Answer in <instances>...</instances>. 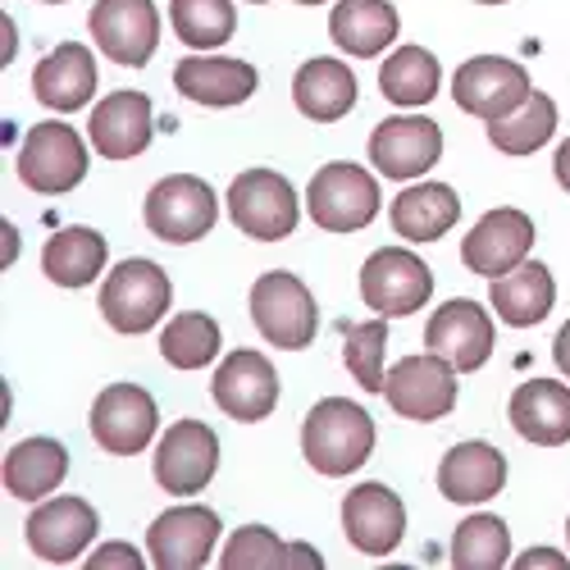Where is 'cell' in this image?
Segmentation results:
<instances>
[{"label": "cell", "mask_w": 570, "mask_h": 570, "mask_svg": "<svg viewBox=\"0 0 570 570\" xmlns=\"http://www.w3.org/2000/svg\"><path fill=\"white\" fill-rule=\"evenodd\" d=\"M306 210L328 233H356V228L374 224V215H379V183H374L370 169L334 160L311 178Z\"/></svg>", "instance_id": "obj_6"}, {"label": "cell", "mask_w": 570, "mask_h": 570, "mask_svg": "<svg viewBox=\"0 0 570 570\" xmlns=\"http://www.w3.org/2000/svg\"><path fill=\"white\" fill-rule=\"evenodd\" d=\"M384 347H389V320L384 315L370 320V324H352L347 328L343 361H347L352 379L365 393H384Z\"/></svg>", "instance_id": "obj_37"}, {"label": "cell", "mask_w": 570, "mask_h": 570, "mask_svg": "<svg viewBox=\"0 0 570 570\" xmlns=\"http://www.w3.org/2000/svg\"><path fill=\"white\" fill-rule=\"evenodd\" d=\"M14 252H19V237H14V224H6V265L14 261Z\"/></svg>", "instance_id": "obj_44"}, {"label": "cell", "mask_w": 570, "mask_h": 570, "mask_svg": "<svg viewBox=\"0 0 570 570\" xmlns=\"http://www.w3.org/2000/svg\"><path fill=\"white\" fill-rule=\"evenodd\" d=\"M210 393H215L224 415L256 424L278 406V370L261 352L237 347V352H228V361H219Z\"/></svg>", "instance_id": "obj_16"}, {"label": "cell", "mask_w": 570, "mask_h": 570, "mask_svg": "<svg viewBox=\"0 0 570 570\" xmlns=\"http://www.w3.org/2000/svg\"><path fill=\"white\" fill-rule=\"evenodd\" d=\"M160 424V406L141 384H110L97 402H91V439L115 456H137L151 448Z\"/></svg>", "instance_id": "obj_11"}, {"label": "cell", "mask_w": 570, "mask_h": 570, "mask_svg": "<svg viewBox=\"0 0 570 570\" xmlns=\"http://www.w3.org/2000/svg\"><path fill=\"white\" fill-rule=\"evenodd\" d=\"M219 439L206 420H178L156 443V484L174 498H193L215 480Z\"/></svg>", "instance_id": "obj_10"}, {"label": "cell", "mask_w": 570, "mask_h": 570, "mask_svg": "<svg viewBox=\"0 0 570 570\" xmlns=\"http://www.w3.org/2000/svg\"><path fill=\"white\" fill-rule=\"evenodd\" d=\"M552 132H557V106L548 91H530L511 115L489 119V141L502 156H534L539 147H548Z\"/></svg>", "instance_id": "obj_32"}, {"label": "cell", "mask_w": 570, "mask_h": 570, "mask_svg": "<svg viewBox=\"0 0 570 570\" xmlns=\"http://www.w3.org/2000/svg\"><path fill=\"white\" fill-rule=\"evenodd\" d=\"M14 60V28H10V19H6V65Z\"/></svg>", "instance_id": "obj_45"}, {"label": "cell", "mask_w": 570, "mask_h": 570, "mask_svg": "<svg viewBox=\"0 0 570 570\" xmlns=\"http://www.w3.org/2000/svg\"><path fill=\"white\" fill-rule=\"evenodd\" d=\"M511 430L539 448L570 443V389L557 379H530L511 393Z\"/></svg>", "instance_id": "obj_24"}, {"label": "cell", "mask_w": 570, "mask_h": 570, "mask_svg": "<svg viewBox=\"0 0 570 570\" xmlns=\"http://www.w3.org/2000/svg\"><path fill=\"white\" fill-rule=\"evenodd\" d=\"M480 6H507V0H480Z\"/></svg>", "instance_id": "obj_47"}, {"label": "cell", "mask_w": 570, "mask_h": 570, "mask_svg": "<svg viewBox=\"0 0 570 570\" xmlns=\"http://www.w3.org/2000/svg\"><path fill=\"white\" fill-rule=\"evenodd\" d=\"M570 570V561L557 552V548H530V552H520L515 557V570Z\"/></svg>", "instance_id": "obj_40"}, {"label": "cell", "mask_w": 570, "mask_h": 570, "mask_svg": "<svg viewBox=\"0 0 570 570\" xmlns=\"http://www.w3.org/2000/svg\"><path fill=\"white\" fill-rule=\"evenodd\" d=\"M456 374L443 356L424 352V356H406L384 374V397L402 420H443L456 406Z\"/></svg>", "instance_id": "obj_9"}, {"label": "cell", "mask_w": 570, "mask_h": 570, "mask_svg": "<svg viewBox=\"0 0 570 570\" xmlns=\"http://www.w3.org/2000/svg\"><path fill=\"white\" fill-rule=\"evenodd\" d=\"M530 91V73L507 56H474L452 73V101L474 119H502Z\"/></svg>", "instance_id": "obj_12"}, {"label": "cell", "mask_w": 570, "mask_h": 570, "mask_svg": "<svg viewBox=\"0 0 570 570\" xmlns=\"http://www.w3.org/2000/svg\"><path fill=\"white\" fill-rule=\"evenodd\" d=\"M552 361H557V370L570 379V320L561 324V334H557V343H552Z\"/></svg>", "instance_id": "obj_41"}, {"label": "cell", "mask_w": 570, "mask_h": 570, "mask_svg": "<svg viewBox=\"0 0 570 570\" xmlns=\"http://www.w3.org/2000/svg\"><path fill=\"white\" fill-rule=\"evenodd\" d=\"M374 420L370 411H361L347 397H324L306 411L302 424V452L311 461V470L338 480V474H356L370 452H374Z\"/></svg>", "instance_id": "obj_1"}, {"label": "cell", "mask_w": 570, "mask_h": 570, "mask_svg": "<svg viewBox=\"0 0 570 570\" xmlns=\"http://www.w3.org/2000/svg\"><path fill=\"white\" fill-rule=\"evenodd\" d=\"M215 215H219V202L210 193V183L193 174H169L147 193V228L174 247L206 237L215 228Z\"/></svg>", "instance_id": "obj_8"}, {"label": "cell", "mask_w": 570, "mask_h": 570, "mask_svg": "<svg viewBox=\"0 0 570 570\" xmlns=\"http://www.w3.org/2000/svg\"><path fill=\"white\" fill-rule=\"evenodd\" d=\"M461 219V197L448 183H415L393 202V228L406 243H439Z\"/></svg>", "instance_id": "obj_30"}, {"label": "cell", "mask_w": 570, "mask_h": 570, "mask_svg": "<svg viewBox=\"0 0 570 570\" xmlns=\"http://www.w3.org/2000/svg\"><path fill=\"white\" fill-rule=\"evenodd\" d=\"M160 356L174 370H206L219 356V324L206 311H183L165 324L160 334Z\"/></svg>", "instance_id": "obj_35"}, {"label": "cell", "mask_w": 570, "mask_h": 570, "mask_svg": "<svg viewBox=\"0 0 570 570\" xmlns=\"http://www.w3.org/2000/svg\"><path fill=\"white\" fill-rule=\"evenodd\" d=\"M456 570H502L511 561V534L498 515L480 511V515H465L456 534H452V557Z\"/></svg>", "instance_id": "obj_34"}, {"label": "cell", "mask_w": 570, "mask_h": 570, "mask_svg": "<svg viewBox=\"0 0 570 570\" xmlns=\"http://www.w3.org/2000/svg\"><path fill=\"white\" fill-rule=\"evenodd\" d=\"M552 174H557V183H561L566 193H570V137L561 141V147H557V156H552Z\"/></svg>", "instance_id": "obj_42"}, {"label": "cell", "mask_w": 570, "mask_h": 570, "mask_svg": "<svg viewBox=\"0 0 570 570\" xmlns=\"http://www.w3.org/2000/svg\"><path fill=\"white\" fill-rule=\"evenodd\" d=\"M6 489L19 502H46V493H56L69 474V452L56 439H23L6 456Z\"/></svg>", "instance_id": "obj_28"}, {"label": "cell", "mask_w": 570, "mask_h": 570, "mask_svg": "<svg viewBox=\"0 0 570 570\" xmlns=\"http://www.w3.org/2000/svg\"><path fill=\"white\" fill-rule=\"evenodd\" d=\"M46 6H65V0H46Z\"/></svg>", "instance_id": "obj_48"}, {"label": "cell", "mask_w": 570, "mask_h": 570, "mask_svg": "<svg viewBox=\"0 0 570 570\" xmlns=\"http://www.w3.org/2000/svg\"><path fill=\"white\" fill-rule=\"evenodd\" d=\"M252 320L256 328L283 352H302L311 347L315 328H320V311H315V297L311 288L288 274V269H269L256 278L252 288Z\"/></svg>", "instance_id": "obj_2"}, {"label": "cell", "mask_w": 570, "mask_h": 570, "mask_svg": "<svg viewBox=\"0 0 570 570\" xmlns=\"http://www.w3.org/2000/svg\"><path fill=\"white\" fill-rule=\"evenodd\" d=\"M293 101L306 119L334 124L356 106V73L334 56H315L293 78Z\"/></svg>", "instance_id": "obj_26"}, {"label": "cell", "mask_w": 570, "mask_h": 570, "mask_svg": "<svg viewBox=\"0 0 570 570\" xmlns=\"http://www.w3.org/2000/svg\"><path fill=\"white\" fill-rule=\"evenodd\" d=\"M430 297H434V274H430V265H424L415 252L379 247L361 265V302L374 315L402 320V315H415Z\"/></svg>", "instance_id": "obj_5"}, {"label": "cell", "mask_w": 570, "mask_h": 570, "mask_svg": "<svg viewBox=\"0 0 570 570\" xmlns=\"http://www.w3.org/2000/svg\"><path fill=\"white\" fill-rule=\"evenodd\" d=\"M493 311L515 324V328H534L548 320L552 302H557V283H552V269L539 265V261H520L515 269H507L502 278H493V293H489Z\"/></svg>", "instance_id": "obj_27"}, {"label": "cell", "mask_w": 570, "mask_h": 570, "mask_svg": "<svg viewBox=\"0 0 570 570\" xmlns=\"http://www.w3.org/2000/svg\"><path fill=\"white\" fill-rule=\"evenodd\" d=\"M439 156H443V132L434 119L393 115L370 132V160L393 183H411L420 174H430L439 165Z\"/></svg>", "instance_id": "obj_14"}, {"label": "cell", "mask_w": 570, "mask_h": 570, "mask_svg": "<svg viewBox=\"0 0 570 570\" xmlns=\"http://www.w3.org/2000/svg\"><path fill=\"white\" fill-rule=\"evenodd\" d=\"M507 484V461L493 443H456L439 465V489L448 502L480 507Z\"/></svg>", "instance_id": "obj_25"}, {"label": "cell", "mask_w": 570, "mask_h": 570, "mask_svg": "<svg viewBox=\"0 0 570 570\" xmlns=\"http://www.w3.org/2000/svg\"><path fill=\"white\" fill-rule=\"evenodd\" d=\"M174 87L187 101L224 110V106H243L252 91L261 87V73L247 60H224V56H187L174 69Z\"/></svg>", "instance_id": "obj_22"}, {"label": "cell", "mask_w": 570, "mask_h": 570, "mask_svg": "<svg viewBox=\"0 0 570 570\" xmlns=\"http://www.w3.org/2000/svg\"><path fill=\"white\" fill-rule=\"evenodd\" d=\"M424 347L434 356H443L452 370H480L493 356V320L480 302H443L430 324H424Z\"/></svg>", "instance_id": "obj_15"}, {"label": "cell", "mask_w": 570, "mask_h": 570, "mask_svg": "<svg viewBox=\"0 0 570 570\" xmlns=\"http://www.w3.org/2000/svg\"><path fill=\"white\" fill-rule=\"evenodd\" d=\"M91 41L115 65L141 69L160 46L156 0H97V10H91Z\"/></svg>", "instance_id": "obj_13"}, {"label": "cell", "mask_w": 570, "mask_h": 570, "mask_svg": "<svg viewBox=\"0 0 570 570\" xmlns=\"http://www.w3.org/2000/svg\"><path fill=\"white\" fill-rule=\"evenodd\" d=\"M343 534L365 557H389L406 539V507L384 484H356L343 498Z\"/></svg>", "instance_id": "obj_17"}, {"label": "cell", "mask_w": 570, "mask_h": 570, "mask_svg": "<svg viewBox=\"0 0 570 570\" xmlns=\"http://www.w3.org/2000/svg\"><path fill=\"white\" fill-rule=\"evenodd\" d=\"M32 91H37V101L46 110L73 115L97 97V60H91L87 46L65 41L32 69Z\"/></svg>", "instance_id": "obj_23"}, {"label": "cell", "mask_w": 570, "mask_h": 570, "mask_svg": "<svg viewBox=\"0 0 570 570\" xmlns=\"http://www.w3.org/2000/svg\"><path fill=\"white\" fill-rule=\"evenodd\" d=\"M97 511H91L82 498H51L41 502L32 515H28V548L32 557L51 561V566H69L82 557V548L97 539Z\"/></svg>", "instance_id": "obj_20"}, {"label": "cell", "mask_w": 570, "mask_h": 570, "mask_svg": "<svg viewBox=\"0 0 570 570\" xmlns=\"http://www.w3.org/2000/svg\"><path fill=\"white\" fill-rule=\"evenodd\" d=\"M293 561V543H283L274 530L265 525H247L237 530L219 557L224 570H283Z\"/></svg>", "instance_id": "obj_38"}, {"label": "cell", "mask_w": 570, "mask_h": 570, "mask_svg": "<svg viewBox=\"0 0 570 570\" xmlns=\"http://www.w3.org/2000/svg\"><path fill=\"white\" fill-rule=\"evenodd\" d=\"M439 82H443V69L439 60L424 51V46H402L384 60L379 69V91L393 101V106H430L439 97Z\"/></svg>", "instance_id": "obj_33"}, {"label": "cell", "mask_w": 570, "mask_h": 570, "mask_svg": "<svg viewBox=\"0 0 570 570\" xmlns=\"http://www.w3.org/2000/svg\"><path fill=\"white\" fill-rule=\"evenodd\" d=\"M288 566H306V570H320L324 561L315 557V548H306V543H293V561Z\"/></svg>", "instance_id": "obj_43"}, {"label": "cell", "mask_w": 570, "mask_h": 570, "mask_svg": "<svg viewBox=\"0 0 570 570\" xmlns=\"http://www.w3.org/2000/svg\"><path fill=\"white\" fill-rule=\"evenodd\" d=\"M19 178H23V187H32V193H41V197L73 193V187L87 178L82 137L60 119L37 124L19 147Z\"/></svg>", "instance_id": "obj_7"}, {"label": "cell", "mask_w": 570, "mask_h": 570, "mask_svg": "<svg viewBox=\"0 0 570 570\" xmlns=\"http://www.w3.org/2000/svg\"><path fill=\"white\" fill-rule=\"evenodd\" d=\"M169 19L183 46H197V51H210V46H224L237 28V10L228 0H169Z\"/></svg>", "instance_id": "obj_36"}, {"label": "cell", "mask_w": 570, "mask_h": 570, "mask_svg": "<svg viewBox=\"0 0 570 570\" xmlns=\"http://www.w3.org/2000/svg\"><path fill=\"white\" fill-rule=\"evenodd\" d=\"M228 215L256 243H278L288 237L302 219V202L293 193V183L274 169H247L237 174L228 187Z\"/></svg>", "instance_id": "obj_4"}, {"label": "cell", "mask_w": 570, "mask_h": 570, "mask_svg": "<svg viewBox=\"0 0 570 570\" xmlns=\"http://www.w3.org/2000/svg\"><path fill=\"white\" fill-rule=\"evenodd\" d=\"M566 539H570V520H566Z\"/></svg>", "instance_id": "obj_49"}, {"label": "cell", "mask_w": 570, "mask_h": 570, "mask_svg": "<svg viewBox=\"0 0 570 570\" xmlns=\"http://www.w3.org/2000/svg\"><path fill=\"white\" fill-rule=\"evenodd\" d=\"M297 6H324V0H297Z\"/></svg>", "instance_id": "obj_46"}, {"label": "cell", "mask_w": 570, "mask_h": 570, "mask_svg": "<svg viewBox=\"0 0 570 570\" xmlns=\"http://www.w3.org/2000/svg\"><path fill=\"white\" fill-rule=\"evenodd\" d=\"M215 539L219 515L210 507H169L165 515H156L147 548L160 570H202L215 552Z\"/></svg>", "instance_id": "obj_19"}, {"label": "cell", "mask_w": 570, "mask_h": 570, "mask_svg": "<svg viewBox=\"0 0 570 570\" xmlns=\"http://www.w3.org/2000/svg\"><path fill=\"white\" fill-rule=\"evenodd\" d=\"M328 32L347 56L374 60L397 41V10L389 0H338V10L328 14Z\"/></svg>", "instance_id": "obj_29"}, {"label": "cell", "mask_w": 570, "mask_h": 570, "mask_svg": "<svg viewBox=\"0 0 570 570\" xmlns=\"http://www.w3.org/2000/svg\"><path fill=\"white\" fill-rule=\"evenodd\" d=\"M41 269L56 288H87L106 269V237L97 228H60L41 252Z\"/></svg>", "instance_id": "obj_31"}, {"label": "cell", "mask_w": 570, "mask_h": 570, "mask_svg": "<svg viewBox=\"0 0 570 570\" xmlns=\"http://www.w3.org/2000/svg\"><path fill=\"white\" fill-rule=\"evenodd\" d=\"M91 132V147H97L106 160H132L151 147V132H156V110L147 91H115L106 97L87 119Z\"/></svg>", "instance_id": "obj_21"}, {"label": "cell", "mask_w": 570, "mask_h": 570, "mask_svg": "<svg viewBox=\"0 0 570 570\" xmlns=\"http://www.w3.org/2000/svg\"><path fill=\"white\" fill-rule=\"evenodd\" d=\"M530 247H534L530 215L502 206V210H489L480 224L465 233L461 261H465L470 274H480V278H502L507 269H515L520 261H525Z\"/></svg>", "instance_id": "obj_18"}, {"label": "cell", "mask_w": 570, "mask_h": 570, "mask_svg": "<svg viewBox=\"0 0 570 570\" xmlns=\"http://www.w3.org/2000/svg\"><path fill=\"white\" fill-rule=\"evenodd\" d=\"M252 6H265V0H252Z\"/></svg>", "instance_id": "obj_50"}, {"label": "cell", "mask_w": 570, "mask_h": 570, "mask_svg": "<svg viewBox=\"0 0 570 570\" xmlns=\"http://www.w3.org/2000/svg\"><path fill=\"white\" fill-rule=\"evenodd\" d=\"M174 288H169V274L156 261H124L106 274V288H101V315L115 334H147L156 328V320L169 311Z\"/></svg>", "instance_id": "obj_3"}, {"label": "cell", "mask_w": 570, "mask_h": 570, "mask_svg": "<svg viewBox=\"0 0 570 570\" xmlns=\"http://www.w3.org/2000/svg\"><path fill=\"white\" fill-rule=\"evenodd\" d=\"M87 566L91 570H106V566H128V570H141V566H147V561H141L128 543H106L97 557H87Z\"/></svg>", "instance_id": "obj_39"}]
</instances>
